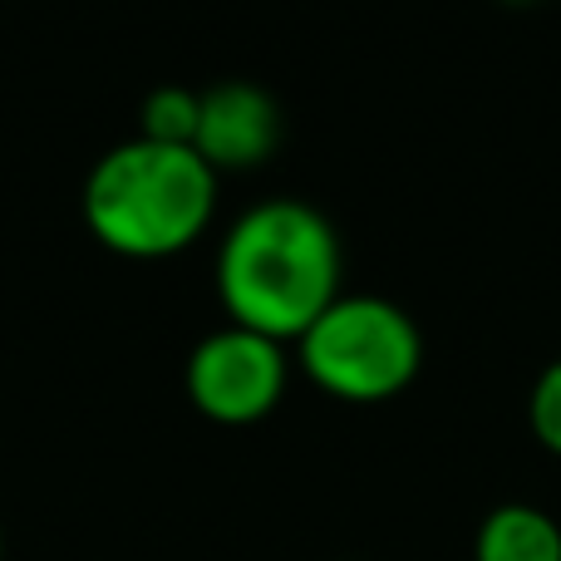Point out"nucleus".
Instances as JSON below:
<instances>
[{"mask_svg":"<svg viewBox=\"0 0 561 561\" xmlns=\"http://www.w3.org/2000/svg\"><path fill=\"white\" fill-rule=\"evenodd\" d=\"M217 296L232 325L266 340H300L340 296L335 227L296 197L247 207L217 252Z\"/></svg>","mask_w":561,"mask_h":561,"instance_id":"f257e3e1","label":"nucleus"},{"mask_svg":"<svg viewBox=\"0 0 561 561\" xmlns=\"http://www.w3.org/2000/svg\"><path fill=\"white\" fill-rule=\"evenodd\" d=\"M217 207V173L197 148L128 138L84 178V222L124 256H168L203 237Z\"/></svg>","mask_w":561,"mask_h":561,"instance_id":"f03ea898","label":"nucleus"},{"mask_svg":"<svg viewBox=\"0 0 561 561\" xmlns=\"http://www.w3.org/2000/svg\"><path fill=\"white\" fill-rule=\"evenodd\" d=\"M419 325L385 296H335L300 335V365L325 394L350 404L394 399L419 375Z\"/></svg>","mask_w":561,"mask_h":561,"instance_id":"7ed1b4c3","label":"nucleus"},{"mask_svg":"<svg viewBox=\"0 0 561 561\" xmlns=\"http://www.w3.org/2000/svg\"><path fill=\"white\" fill-rule=\"evenodd\" d=\"M187 394L217 424H256L286 394V350L242 325L213 330L187 355Z\"/></svg>","mask_w":561,"mask_h":561,"instance_id":"20e7f679","label":"nucleus"},{"mask_svg":"<svg viewBox=\"0 0 561 561\" xmlns=\"http://www.w3.org/2000/svg\"><path fill=\"white\" fill-rule=\"evenodd\" d=\"M280 144V108L262 84L247 79H227L203 94V114H197L193 148L203 163L213 168H256L272 158Z\"/></svg>","mask_w":561,"mask_h":561,"instance_id":"39448f33","label":"nucleus"},{"mask_svg":"<svg viewBox=\"0 0 561 561\" xmlns=\"http://www.w3.org/2000/svg\"><path fill=\"white\" fill-rule=\"evenodd\" d=\"M473 561H561V527L533 503H503L478 523Z\"/></svg>","mask_w":561,"mask_h":561,"instance_id":"423d86ee","label":"nucleus"},{"mask_svg":"<svg viewBox=\"0 0 561 561\" xmlns=\"http://www.w3.org/2000/svg\"><path fill=\"white\" fill-rule=\"evenodd\" d=\"M197 114H203V94L183 84H163L144 99V138L153 144H178L193 148L197 138Z\"/></svg>","mask_w":561,"mask_h":561,"instance_id":"0eeeda50","label":"nucleus"},{"mask_svg":"<svg viewBox=\"0 0 561 561\" xmlns=\"http://www.w3.org/2000/svg\"><path fill=\"white\" fill-rule=\"evenodd\" d=\"M533 434L542 438V448L561 454V359H552L533 385Z\"/></svg>","mask_w":561,"mask_h":561,"instance_id":"6e6552de","label":"nucleus"},{"mask_svg":"<svg viewBox=\"0 0 561 561\" xmlns=\"http://www.w3.org/2000/svg\"><path fill=\"white\" fill-rule=\"evenodd\" d=\"M0 561H5V537H0Z\"/></svg>","mask_w":561,"mask_h":561,"instance_id":"1a4fd4ad","label":"nucleus"}]
</instances>
